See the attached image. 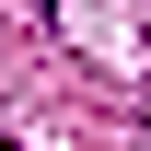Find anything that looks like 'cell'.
<instances>
[{
  "label": "cell",
  "instance_id": "cell-1",
  "mask_svg": "<svg viewBox=\"0 0 151 151\" xmlns=\"http://www.w3.org/2000/svg\"><path fill=\"white\" fill-rule=\"evenodd\" d=\"M23 12H58V0H23Z\"/></svg>",
  "mask_w": 151,
  "mask_h": 151
},
{
  "label": "cell",
  "instance_id": "cell-2",
  "mask_svg": "<svg viewBox=\"0 0 151 151\" xmlns=\"http://www.w3.org/2000/svg\"><path fill=\"white\" fill-rule=\"evenodd\" d=\"M0 151H23V139H0Z\"/></svg>",
  "mask_w": 151,
  "mask_h": 151
}]
</instances>
